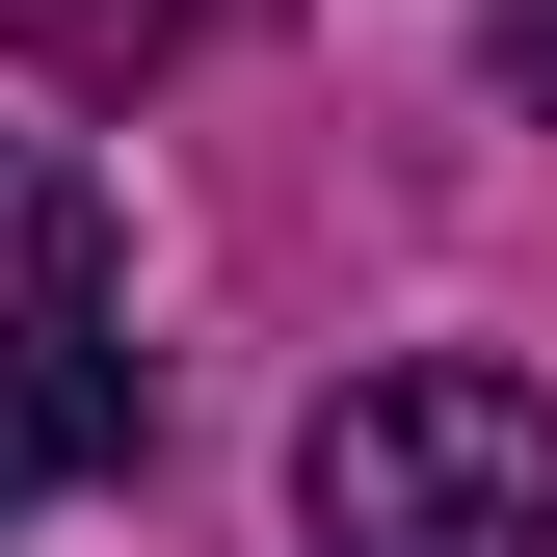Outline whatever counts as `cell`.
Segmentation results:
<instances>
[{"instance_id": "1", "label": "cell", "mask_w": 557, "mask_h": 557, "mask_svg": "<svg viewBox=\"0 0 557 557\" xmlns=\"http://www.w3.org/2000/svg\"><path fill=\"white\" fill-rule=\"evenodd\" d=\"M293 531L319 557H557V372L505 345H398L293 425Z\"/></svg>"}, {"instance_id": "2", "label": "cell", "mask_w": 557, "mask_h": 557, "mask_svg": "<svg viewBox=\"0 0 557 557\" xmlns=\"http://www.w3.org/2000/svg\"><path fill=\"white\" fill-rule=\"evenodd\" d=\"M81 478H133V265L107 186L0 133V505H81Z\"/></svg>"}, {"instance_id": "3", "label": "cell", "mask_w": 557, "mask_h": 557, "mask_svg": "<svg viewBox=\"0 0 557 557\" xmlns=\"http://www.w3.org/2000/svg\"><path fill=\"white\" fill-rule=\"evenodd\" d=\"M186 27H213V0H0V53H27V81H160Z\"/></svg>"}, {"instance_id": "4", "label": "cell", "mask_w": 557, "mask_h": 557, "mask_svg": "<svg viewBox=\"0 0 557 557\" xmlns=\"http://www.w3.org/2000/svg\"><path fill=\"white\" fill-rule=\"evenodd\" d=\"M478 53H505V107H557V0H505V27H478Z\"/></svg>"}]
</instances>
